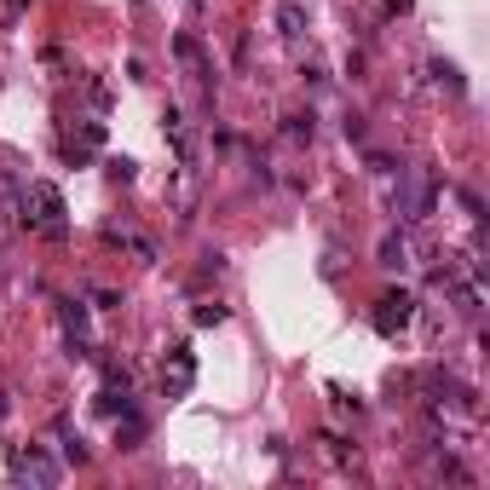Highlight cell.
Returning <instances> with one entry per match:
<instances>
[{
    "instance_id": "1",
    "label": "cell",
    "mask_w": 490,
    "mask_h": 490,
    "mask_svg": "<svg viewBox=\"0 0 490 490\" xmlns=\"http://www.w3.org/2000/svg\"><path fill=\"white\" fill-rule=\"evenodd\" d=\"M70 208H64V191H58L53 179H35V185H24V197H18V219L29 231H41V236H64L70 231V219H64Z\"/></svg>"
},
{
    "instance_id": "2",
    "label": "cell",
    "mask_w": 490,
    "mask_h": 490,
    "mask_svg": "<svg viewBox=\"0 0 490 490\" xmlns=\"http://www.w3.org/2000/svg\"><path fill=\"white\" fill-rule=\"evenodd\" d=\"M433 197H438V185H433V173H399V191H392V214L399 219H427V208H433Z\"/></svg>"
},
{
    "instance_id": "3",
    "label": "cell",
    "mask_w": 490,
    "mask_h": 490,
    "mask_svg": "<svg viewBox=\"0 0 490 490\" xmlns=\"http://www.w3.org/2000/svg\"><path fill=\"white\" fill-rule=\"evenodd\" d=\"M12 479L18 485H35V490H53L58 479H64V467H58V456H46L41 445H29L12 456Z\"/></svg>"
},
{
    "instance_id": "4",
    "label": "cell",
    "mask_w": 490,
    "mask_h": 490,
    "mask_svg": "<svg viewBox=\"0 0 490 490\" xmlns=\"http://www.w3.org/2000/svg\"><path fill=\"white\" fill-rule=\"evenodd\" d=\"M191 381H197V358H191V346H173L168 363H162V392H168V399H185V392H191Z\"/></svg>"
},
{
    "instance_id": "5",
    "label": "cell",
    "mask_w": 490,
    "mask_h": 490,
    "mask_svg": "<svg viewBox=\"0 0 490 490\" xmlns=\"http://www.w3.org/2000/svg\"><path fill=\"white\" fill-rule=\"evenodd\" d=\"M409 318H416V300H409L404 289L375 300V329H381V335H399V329H409Z\"/></svg>"
},
{
    "instance_id": "6",
    "label": "cell",
    "mask_w": 490,
    "mask_h": 490,
    "mask_svg": "<svg viewBox=\"0 0 490 490\" xmlns=\"http://www.w3.org/2000/svg\"><path fill=\"white\" fill-rule=\"evenodd\" d=\"M64 335H70V358H87V306L64 300Z\"/></svg>"
},
{
    "instance_id": "7",
    "label": "cell",
    "mask_w": 490,
    "mask_h": 490,
    "mask_svg": "<svg viewBox=\"0 0 490 490\" xmlns=\"http://www.w3.org/2000/svg\"><path fill=\"white\" fill-rule=\"evenodd\" d=\"M58 456H64V462H75V467H82V462H87V438H82V433H75V427H70V421H58Z\"/></svg>"
},
{
    "instance_id": "8",
    "label": "cell",
    "mask_w": 490,
    "mask_h": 490,
    "mask_svg": "<svg viewBox=\"0 0 490 490\" xmlns=\"http://www.w3.org/2000/svg\"><path fill=\"white\" fill-rule=\"evenodd\" d=\"M99 145H104V128H99V121H87L82 139H70V145H64V156H70V162H82V156H92Z\"/></svg>"
},
{
    "instance_id": "9",
    "label": "cell",
    "mask_w": 490,
    "mask_h": 490,
    "mask_svg": "<svg viewBox=\"0 0 490 490\" xmlns=\"http://www.w3.org/2000/svg\"><path fill=\"white\" fill-rule=\"evenodd\" d=\"M116 438H121V450H139V438H145V421H139V409H121Z\"/></svg>"
},
{
    "instance_id": "10",
    "label": "cell",
    "mask_w": 490,
    "mask_h": 490,
    "mask_svg": "<svg viewBox=\"0 0 490 490\" xmlns=\"http://www.w3.org/2000/svg\"><path fill=\"white\" fill-rule=\"evenodd\" d=\"M173 53H179L197 75H208V58H202V41H197V35H179V41H173Z\"/></svg>"
},
{
    "instance_id": "11",
    "label": "cell",
    "mask_w": 490,
    "mask_h": 490,
    "mask_svg": "<svg viewBox=\"0 0 490 490\" xmlns=\"http://www.w3.org/2000/svg\"><path fill=\"white\" fill-rule=\"evenodd\" d=\"M18 197H24L18 173H6V168H0V208H6V214H18Z\"/></svg>"
},
{
    "instance_id": "12",
    "label": "cell",
    "mask_w": 490,
    "mask_h": 490,
    "mask_svg": "<svg viewBox=\"0 0 490 490\" xmlns=\"http://www.w3.org/2000/svg\"><path fill=\"white\" fill-rule=\"evenodd\" d=\"M404 255H409V248H404V236H399V231H387V236H381V265H392V272H399Z\"/></svg>"
},
{
    "instance_id": "13",
    "label": "cell",
    "mask_w": 490,
    "mask_h": 490,
    "mask_svg": "<svg viewBox=\"0 0 490 490\" xmlns=\"http://www.w3.org/2000/svg\"><path fill=\"white\" fill-rule=\"evenodd\" d=\"M300 24H306V12H300L294 0H289V6H277V29H283V35H300Z\"/></svg>"
},
{
    "instance_id": "14",
    "label": "cell",
    "mask_w": 490,
    "mask_h": 490,
    "mask_svg": "<svg viewBox=\"0 0 490 490\" xmlns=\"http://www.w3.org/2000/svg\"><path fill=\"white\" fill-rule=\"evenodd\" d=\"M283 133H289V139H312V133H318V128H312V110H306V116H289V121H283Z\"/></svg>"
},
{
    "instance_id": "15",
    "label": "cell",
    "mask_w": 490,
    "mask_h": 490,
    "mask_svg": "<svg viewBox=\"0 0 490 490\" xmlns=\"http://www.w3.org/2000/svg\"><path fill=\"white\" fill-rule=\"evenodd\" d=\"M104 173H110L116 185H128V179H133V162H128V156H116V162H104Z\"/></svg>"
},
{
    "instance_id": "16",
    "label": "cell",
    "mask_w": 490,
    "mask_h": 490,
    "mask_svg": "<svg viewBox=\"0 0 490 490\" xmlns=\"http://www.w3.org/2000/svg\"><path fill=\"white\" fill-rule=\"evenodd\" d=\"M433 75H438V82H445L450 92H462V75H456V64H433Z\"/></svg>"
},
{
    "instance_id": "17",
    "label": "cell",
    "mask_w": 490,
    "mask_h": 490,
    "mask_svg": "<svg viewBox=\"0 0 490 490\" xmlns=\"http://www.w3.org/2000/svg\"><path fill=\"white\" fill-rule=\"evenodd\" d=\"M219 318H226V306H197V323H202V329L219 323Z\"/></svg>"
},
{
    "instance_id": "18",
    "label": "cell",
    "mask_w": 490,
    "mask_h": 490,
    "mask_svg": "<svg viewBox=\"0 0 490 490\" xmlns=\"http://www.w3.org/2000/svg\"><path fill=\"white\" fill-rule=\"evenodd\" d=\"M12 416V392H0V421H6Z\"/></svg>"
},
{
    "instance_id": "19",
    "label": "cell",
    "mask_w": 490,
    "mask_h": 490,
    "mask_svg": "<svg viewBox=\"0 0 490 490\" xmlns=\"http://www.w3.org/2000/svg\"><path fill=\"white\" fill-rule=\"evenodd\" d=\"M387 6H399V12H404V6H409V0H387Z\"/></svg>"
},
{
    "instance_id": "20",
    "label": "cell",
    "mask_w": 490,
    "mask_h": 490,
    "mask_svg": "<svg viewBox=\"0 0 490 490\" xmlns=\"http://www.w3.org/2000/svg\"><path fill=\"white\" fill-rule=\"evenodd\" d=\"M191 6H202V0H191Z\"/></svg>"
}]
</instances>
